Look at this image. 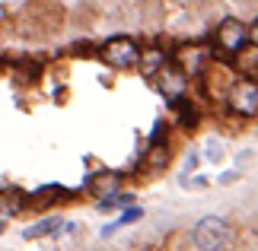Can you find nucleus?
Returning a JSON list of instances; mask_svg holds the SVG:
<instances>
[{"instance_id": "39448f33", "label": "nucleus", "mask_w": 258, "mask_h": 251, "mask_svg": "<svg viewBox=\"0 0 258 251\" xmlns=\"http://www.w3.org/2000/svg\"><path fill=\"white\" fill-rule=\"evenodd\" d=\"M61 229H64L61 219H42V223H35V226H29V229H26V238H42V235L61 232Z\"/></svg>"}, {"instance_id": "6e6552de", "label": "nucleus", "mask_w": 258, "mask_h": 251, "mask_svg": "<svg viewBox=\"0 0 258 251\" xmlns=\"http://www.w3.org/2000/svg\"><path fill=\"white\" fill-rule=\"evenodd\" d=\"M163 61H166L163 51H150V54H144V64H141V67H144V73H147V76H153L156 70L163 67Z\"/></svg>"}, {"instance_id": "20e7f679", "label": "nucleus", "mask_w": 258, "mask_h": 251, "mask_svg": "<svg viewBox=\"0 0 258 251\" xmlns=\"http://www.w3.org/2000/svg\"><path fill=\"white\" fill-rule=\"evenodd\" d=\"M255 105H258V89L255 83H239L233 93V108L242 115H255Z\"/></svg>"}, {"instance_id": "9d476101", "label": "nucleus", "mask_w": 258, "mask_h": 251, "mask_svg": "<svg viewBox=\"0 0 258 251\" xmlns=\"http://www.w3.org/2000/svg\"><path fill=\"white\" fill-rule=\"evenodd\" d=\"M0 204H4V213H16L19 210V194H0Z\"/></svg>"}, {"instance_id": "9b49d317", "label": "nucleus", "mask_w": 258, "mask_h": 251, "mask_svg": "<svg viewBox=\"0 0 258 251\" xmlns=\"http://www.w3.org/2000/svg\"><path fill=\"white\" fill-rule=\"evenodd\" d=\"M239 64H242V67L249 64V76H255V45H249V54H242Z\"/></svg>"}, {"instance_id": "423d86ee", "label": "nucleus", "mask_w": 258, "mask_h": 251, "mask_svg": "<svg viewBox=\"0 0 258 251\" xmlns=\"http://www.w3.org/2000/svg\"><path fill=\"white\" fill-rule=\"evenodd\" d=\"M182 73H178V70H172V73H169V70H163V93H169V96H175V93H182Z\"/></svg>"}, {"instance_id": "f8f14e48", "label": "nucleus", "mask_w": 258, "mask_h": 251, "mask_svg": "<svg viewBox=\"0 0 258 251\" xmlns=\"http://www.w3.org/2000/svg\"><path fill=\"white\" fill-rule=\"evenodd\" d=\"M163 156H166V149L160 146V149H153V165H160L163 162Z\"/></svg>"}, {"instance_id": "0eeeda50", "label": "nucleus", "mask_w": 258, "mask_h": 251, "mask_svg": "<svg viewBox=\"0 0 258 251\" xmlns=\"http://www.w3.org/2000/svg\"><path fill=\"white\" fill-rule=\"evenodd\" d=\"M89 188H93L96 194H105V191H118V172H105V175H99Z\"/></svg>"}, {"instance_id": "ddd939ff", "label": "nucleus", "mask_w": 258, "mask_h": 251, "mask_svg": "<svg viewBox=\"0 0 258 251\" xmlns=\"http://www.w3.org/2000/svg\"><path fill=\"white\" fill-rule=\"evenodd\" d=\"M0 232H4V219H0Z\"/></svg>"}, {"instance_id": "f03ea898", "label": "nucleus", "mask_w": 258, "mask_h": 251, "mask_svg": "<svg viewBox=\"0 0 258 251\" xmlns=\"http://www.w3.org/2000/svg\"><path fill=\"white\" fill-rule=\"evenodd\" d=\"M102 57L112 67H131L141 54H137V45L131 42V38H112V42L102 48Z\"/></svg>"}, {"instance_id": "7ed1b4c3", "label": "nucleus", "mask_w": 258, "mask_h": 251, "mask_svg": "<svg viewBox=\"0 0 258 251\" xmlns=\"http://www.w3.org/2000/svg\"><path fill=\"white\" fill-rule=\"evenodd\" d=\"M217 42H220L223 51H239L245 45V26L239 19H223L220 29H217Z\"/></svg>"}, {"instance_id": "f257e3e1", "label": "nucleus", "mask_w": 258, "mask_h": 251, "mask_svg": "<svg viewBox=\"0 0 258 251\" xmlns=\"http://www.w3.org/2000/svg\"><path fill=\"white\" fill-rule=\"evenodd\" d=\"M191 238H195L198 251H223L233 238V229L220 216H204L201 223L191 229Z\"/></svg>"}, {"instance_id": "1a4fd4ad", "label": "nucleus", "mask_w": 258, "mask_h": 251, "mask_svg": "<svg viewBox=\"0 0 258 251\" xmlns=\"http://www.w3.org/2000/svg\"><path fill=\"white\" fill-rule=\"evenodd\" d=\"M141 213H144V210H137V207H131V210H127L124 216H118V223H115V226H108V229H105V235L112 232V229H118V226H124V223H134V219L141 216Z\"/></svg>"}]
</instances>
